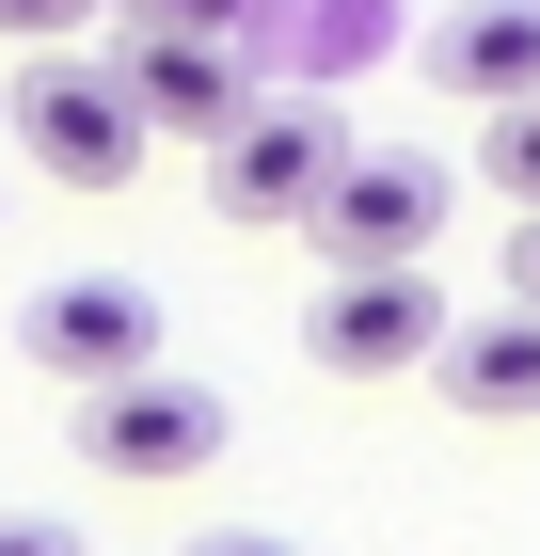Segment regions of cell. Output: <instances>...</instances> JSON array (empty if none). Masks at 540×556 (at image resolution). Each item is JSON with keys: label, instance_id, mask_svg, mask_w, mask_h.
<instances>
[{"label": "cell", "instance_id": "obj_1", "mask_svg": "<svg viewBox=\"0 0 540 556\" xmlns=\"http://www.w3.org/2000/svg\"><path fill=\"white\" fill-rule=\"evenodd\" d=\"M445 207H461V160H414V143H350V160H334V191L302 207V239H318V270H429Z\"/></svg>", "mask_w": 540, "mask_h": 556}, {"label": "cell", "instance_id": "obj_2", "mask_svg": "<svg viewBox=\"0 0 540 556\" xmlns=\"http://www.w3.org/2000/svg\"><path fill=\"white\" fill-rule=\"evenodd\" d=\"M64 445H80L112 493H175V477H208L223 445H239V397H223V382H175V366H143V382L80 397V414H64Z\"/></svg>", "mask_w": 540, "mask_h": 556}, {"label": "cell", "instance_id": "obj_3", "mask_svg": "<svg viewBox=\"0 0 540 556\" xmlns=\"http://www.w3.org/2000/svg\"><path fill=\"white\" fill-rule=\"evenodd\" d=\"M0 128L33 143L64 191H127V175L160 160V143H143V112L112 96V64H96V48H33V64L0 80Z\"/></svg>", "mask_w": 540, "mask_h": 556}, {"label": "cell", "instance_id": "obj_4", "mask_svg": "<svg viewBox=\"0 0 540 556\" xmlns=\"http://www.w3.org/2000/svg\"><path fill=\"white\" fill-rule=\"evenodd\" d=\"M16 350H33L64 397H112V382L160 366V287H143V270H64V287L16 302Z\"/></svg>", "mask_w": 540, "mask_h": 556}, {"label": "cell", "instance_id": "obj_5", "mask_svg": "<svg viewBox=\"0 0 540 556\" xmlns=\"http://www.w3.org/2000/svg\"><path fill=\"white\" fill-rule=\"evenodd\" d=\"M429 350H445L429 270H318L302 287V366H334V382H414Z\"/></svg>", "mask_w": 540, "mask_h": 556}, {"label": "cell", "instance_id": "obj_6", "mask_svg": "<svg viewBox=\"0 0 540 556\" xmlns=\"http://www.w3.org/2000/svg\"><path fill=\"white\" fill-rule=\"evenodd\" d=\"M334 160H350L334 96H254L239 128L208 143V207H223V223H302V207L334 191Z\"/></svg>", "mask_w": 540, "mask_h": 556}, {"label": "cell", "instance_id": "obj_7", "mask_svg": "<svg viewBox=\"0 0 540 556\" xmlns=\"http://www.w3.org/2000/svg\"><path fill=\"white\" fill-rule=\"evenodd\" d=\"M96 64H112V96L143 112V143H223L254 112L239 33H127V48H96Z\"/></svg>", "mask_w": 540, "mask_h": 556}, {"label": "cell", "instance_id": "obj_8", "mask_svg": "<svg viewBox=\"0 0 540 556\" xmlns=\"http://www.w3.org/2000/svg\"><path fill=\"white\" fill-rule=\"evenodd\" d=\"M414 64L493 128V112H525V96H540V0H461V16H429V33H414Z\"/></svg>", "mask_w": 540, "mask_h": 556}, {"label": "cell", "instance_id": "obj_9", "mask_svg": "<svg viewBox=\"0 0 540 556\" xmlns=\"http://www.w3.org/2000/svg\"><path fill=\"white\" fill-rule=\"evenodd\" d=\"M429 382H445L461 414H540V318H525V302H493V318H445Z\"/></svg>", "mask_w": 540, "mask_h": 556}, {"label": "cell", "instance_id": "obj_10", "mask_svg": "<svg viewBox=\"0 0 540 556\" xmlns=\"http://www.w3.org/2000/svg\"><path fill=\"white\" fill-rule=\"evenodd\" d=\"M461 175H493V191H508V223H540V96H525V112H493Z\"/></svg>", "mask_w": 540, "mask_h": 556}, {"label": "cell", "instance_id": "obj_11", "mask_svg": "<svg viewBox=\"0 0 540 556\" xmlns=\"http://www.w3.org/2000/svg\"><path fill=\"white\" fill-rule=\"evenodd\" d=\"M96 16H127V33H223L239 0H96Z\"/></svg>", "mask_w": 540, "mask_h": 556}, {"label": "cell", "instance_id": "obj_12", "mask_svg": "<svg viewBox=\"0 0 540 556\" xmlns=\"http://www.w3.org/2000/svg\"><path fill=\"white\" fill-rule=\"evenodd\" d=\"M80 16L96 0H0V33H33V48H80Z\"/></svg>", "mask_w": 540, "mask_h": 556}, {"label": "cell", "instance_id": "obj_13", "mask_svg": "<svg viewBox=\"0 0 540 556\" xmlns=\"http://www.w3.org/2000/svg\"><path fill=\"white\" fill-rule=\"evenodd\" d=\"M0 556H80V525H33V509H0Z\"/></svg>", "mask_w": 540, "mask_h": 556}, {"label": "cell", "instance_id": "obj_14", "mask_svg": "<svg viewBox=\"0 0 540 556\" xmlns=\"http://www.w3.org/2000/svg\"><path fill=\"white\" fill-rule=\"evenodd\" d=\"M508 302L540 318V223H508Z\"/></svg>", "mask_w": 540, "mask_h": 556}, {"label": "cell", "instance_id": "obj_15", "mask_svg": "<svg viewBox=\"0 0 540 556\" xmlns=\"http://www.w3.org/2000/svg\"><path fill=\"white\" fill-rule=\"evenodd\" d=\"M191 556H302V541H271V525H223V541H191Z\"/></svg>", "mask_w": 540, "mask_h": 556}]
</instances>
